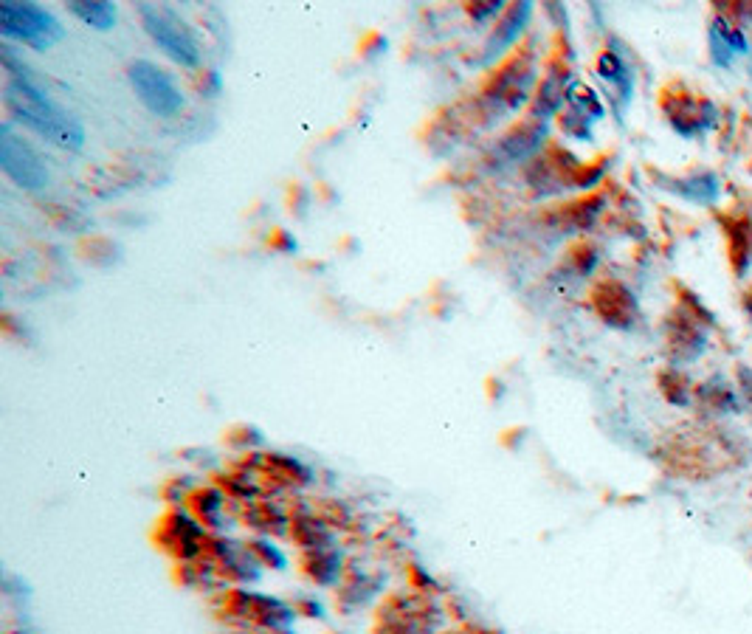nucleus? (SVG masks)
Segmentation results:
<instances>
[{"label":"nucleus","instance_id":"obj_1","mask_svg":"<svg viewBox=\"0 0 752 634\" xmlns=\"http://www.w3.org/2000/svg\"><path fill=\"white\" fill-rule=\"evenodd\" d=\"M0 57L9 71L3 102H6V110L12 113V119L29 127L31 133H37L40 139L57 144L60 150H82L85 127L77 116H71L48 96V91H43V85L31 77L29 65L17 57L15 48L3 46Z\"/></svg>","mask_w":752,"mask_h":634},{"label":"nucleus","instance_id":"obj_2","mask_svg":"<svg viewBox=\"0 0 752 634\" xmlns=\"http://www.w3.org/2000/svg\"><path fill=\"white\" fill-rule=\"evenodd\" d=\"M538 57L533 48H522L496 71L491 82L485 85V99L496 110L505 113H519L522 108H530L538 88Z\"/></svg>","mask_w":752,"mask_h":634},{"label":"nucleus","instance_id":"obj_3","mask_svg":"<svg viewBox=\"0 0 752 634\" xmlns=\"http://www.w3.org/2000/svg\"><path fill=\"white\" fill-rule=\"evenodd\" d=\"M139 15L153 43L169 60L181 68H198L203 48H200L198 34L186 26V20H181L167 6H155V3H141Z\"/></svg>","mask_w":752,"mask_h":634},{"label":"nucleus","instance_id":"obj_4","mask_svg":"<svg viewBox=\"0 0 752 634\" xmlns=\"http://www.w3.org/2000/svg\"><path fill=\"white\" fill-rule=\"evenodd\" d=\"M0 34L34 51H48L65 37L57 17L37 3H0Z\"/></svg>","mask_w":752,"mask_h":634},{"label":"nucleus","instance_id":"obj_5","mask_svg":"<svg viewBox=\"0 0 752 634\" xmlns=\"http://www.w3.org/2000/svg\"><path fill=\"white\" fill-rule=\"evenodd\" d=\"M0 170L6 178L26 192H40L48 186V167L40 153L23 136H17L12 124L0 127Z\"/></svg>","mask_w":752,"mask_h":634},{"label":"nucleus","instance_id":"obj_6","mask_svg":"<svg viewBox=\"0 0 752 634\" xmlns=\"http://www.w3.org/2000/svg\"><path fill=\"white\" fill-rule=\"evenodd\" d=\"M127 77L133 91L139 93V99L147 105L150 113L161 116V119H172L184 110V93L175 85V79L169 77L164 68H158L150 60H136L130 62Z\"/></svg>","mask_w":752,"mask_h":634},{"label":"nucleus","instance_id":"obj_7","mask_svg":"<svg viewBox=\"0 0 752 634\" xmlns=\"http://www.w3.org/2000/svg\"><path fill=\"white\" fill-rule=\"evenodd\" d=\"M158 542L167 550L169 556L181 564H189L206 553V542H209V530L200 525L198 516L184 508H175L164 516L161 522V533Z\"/></svg>","mask_w":752,"mask_h":634},{"label":"nucleus","instance_id":"obj_8","mask_svg":"<svg viewBox=\"0 0 752 634\" xmlns=\"http://www.w3.org/2000/svg\"><path fill=\"white\" fill-rule=\"evenodd\" d=\"M662 110L668 116V122L679 136L693 139L707 133L713 124L719 122V110L705 96H693L691 91L679 88V91H665L662 96Z\"/></svg>","mask_w":752,"mask_h":634},{"label":"nucleus","instance_id":"obj_9","mask_svg":"<svg viewBox=\"0 0 752 634\" xmlns=\"http://www.w3.org/2000/svg\"><path fill=\"white\" fill-rule=\"evenodd\" d=\"M592 308L598 313L606 325L617 327V330H629L640 316L637 299L629 288L617 279H603L598 282V288L592 291Z\"/></svg>","mask_w":752,"mask_h":634},{"label":"nucleus","instance_id":"obj_10","mask_svg":"<svg viewBox=\"0 0 752 634\" xmlns=\"http://www.w3.org/2000/svg\"><path fill=\"white\" fill-rule=\"evenodd\" d=\"M572 85H575V79H572L569 65H564L561 60L550 62L547 71H544V77L538 82L536 96H533V102H530V119L550 122L553 116H558L561 108L567 105V96Z\"/></svg>","mask_w":752,"mask_h":634},{"label":"nucleus","instance_id":"obj_11","mask_svg":"<svg viewBox=\"0 0 752 634\" xmlns=\"http://www.w3.org/2000/svg\"><path fill=\"white\" fill-rule=\"evenodd\" d=\"M530 17H533V3H510L505 9V15L499 17L493 23L491 34L485 40V48H482V62L491 65L496 62L505 51L519 43L527 26H530Z\"/></svg>","mask_w":752,"mask_h":634},{"label":"nucleus","instance_id":"obj_12","mask_svg":"<svg viewBox=\"0 0 752 634\" xmlns=\"http://www.w3.org/2000/svg\"><path fill=\"white\" fill-rule=\"evenodd\" d=\"M231 604L237 615L260 623L265 629H274V632H285L291 626L293 609L288 604H282L277 598H268V595H260V592H248V589H237L231 592Z\"/></svg>","mask_w":752,"mask_h":634},{"label":"nucleus","instance_id":"obj_13","mask_svg":"<svg viewBox=\"0 0 752 634\" xmlns=\"http://www.w3.org/2000/svg\"><path fill=\"white\" fill-rule=\"evenodd\" d=\"M710 57L716 65L722 68H730L738 57H747L750 54V43H747V34L738 26L736 20L730 15H716L710 20Z\"/></svg>","mask_w":752,"mask_h":634},{"label":"nucleus","instance_id":"obj_14","mask_svg":"<svg viewBox=\"0 0 752 634\" xmlns=\"http://www.w3.org/2000/svg\"><path fill=\"white\" fill-rule=\"evenodd\" d=\"M547 139H550V124L538 122V119H524L502 136L496 153L505 161H527V158H536Z\"/></svg>","mask_w":752,"mask_h":634},{"label":"nucleus","instance_id":"obj_15","mask_svg":"<svg viewBox=\"0 0 752 634\" xmlns=\"http://www.w3.org/2000/svg\"><path fill=\"white\" fill-rule=\"evenodd\" d=\"M598 77L612 88V96L620 105H629L631 93H634V71L629 60L617 51V48H603L598 62H595Z\"/></svg>","mask_w":752,"mask_h":634},{"label":"nucleus","instance_id":"obj_16","mask_svg":"<svg viewBox=\"0 0 752 634\" xmlns=\"http://www.w3.org/2000/svg\"><path fill=\"white\" fill-rule=\"evenodd\" d=\"M668 344H671V353H674L676 361H693V358H699L705 353L707 336L705 330L699 327V322L682 310L679 316H674V322H671Z\"/></svg>","mask_w":752,"mask_h":634},{"label":"nucleus","instance_id":"obj_17","mask_svg":"<svg viewBox=\"0 0 752 634\" xmlns=\"http://www.w3.org/2000/svg\"><path fill=\"white\" fill-rule=\"evenodd\" d=\"M226 491L223 488H215V485H209V488H198V491H192L189 496V508L192 513L198 516V522L206 530H223V519H226Z\"/></svg>","mask_w":752,"mask_h":634},{"label":"nucleus","instance_id":"obj_18","mask_svg":"<svg viewBox=\"0 0 752 634\" xmlns=\"http://www.w3.org/2000/svg\"><path fill=\"white\" fill-rule=\"evenodd\" d=\"M291 539L299 547L310 550H327L333 547V527L324 522L322 516H293L291 519Z\"/></svg>","mask_w":752,"mask_h":634},{"label":"nucleus","instance_id":"obj_19","mask_svg":"<svg viewBox=\"0 0 752 634\" xmlns=\"http://www.w3.org/2000/svg\"><path fill=\"white\" fill-rule=\"evenodd\" d=\"M668 189H674L676 195H682L685 201L693 203H716L719 201V192H722V186H719V178L713 175V172H691V175H685V178H674V181H668Z\"/></svg>","mask_w":752,"mask_h":634},{"label":"nucleus","instance_id":"obj_20","mask_svg":"<svg viewBox=\"0 0 752 634\" xmlns=\"http://www.w3.org/2000/svg\"><path fill=\"white\" fill-rule=\"evenodd\" d=\"M305 573L313 584L319 587H333L338 584V578L344 573V558L338 553L336 547H327V550H310L305 553Z\"/></svg>","mask_w":752,"mask_h":634},{"label":"nucleus","instance_id":"obj_21","mask_svg":"<svg viewBox=\"0 0 752 634\" xmlns=\"http://www.w3.org/2000/svg\"><path fill=\"white\" fill-rule=\"evenodd\" d=\"M246 525H251L254 530H260L262 536L291 533V519L279 511L277 505H271L268 499H257V502H251V508L246 511Z\"/></svg>","mask_w":752,"mask_h":634},{"label":"nucleus","instance_id":"obj_22","mask_svg":"<svg viewBox=\"0 0 752 634\" xmlns=\"http://www.w3.org/2000/svg\"><path fill=\"white\" fill-rule=\"evenodd\" d=\"M262 468L271 480L285 488H302L310 482V471L299 460L293 457H282V454H268L262 457Z\"/></svg>","mask_w":752,"mask_h":634},{"label":"nucleus","instance_id":"obj_23","mask_svg":"<svg viewBox=\"0 0 752 634\" xmlns=\"http://www.w3.org/2000/svg\"><path fill=\"white\" fill-rule=\"evenodd\" d=\"M71 15L79 17L85 26L99 31H108L116 26V6L113 3H105V0H77L68 6Z\"/></svg>","mask_w":752,"mask_h":634},{"label":"nucleus","instance_id":"obj_24","mask_svg":"<svg viewBox=\"0 0 752 634\" xmlns=\"http://www.w3.org/2000/svg\"><path fill=\"white\" fill-rule=\"evenodd\" d=\"M699 398L705 403L707 409H713V412H738V395L730 389V384H724L722 378H713V381H707L699 389Z\"/></svg>","mask_w":752,"mask_h":634},{"label":"nucleus","instance_id":"obj_25","mask_svg":"<svg viewBox=\"0 0 752 634\" xmlns=\"http://www.w3.org/2000/svg\"><path fill=\"white\" fill-rule=\"evenodd\" d=\"M567 108L581 113L589 122H598L600 116H603V102H600V96L592 91L589 85H584V82H575V85L569 88Z\"/></svg>","mask_w":752,"mask_h":634},{"label":"nucleus","instance_id":"obj_26","mask_svg":"<svg viewBox=\"0 0 752 634\" xmlns=\"http://www.w3.org/2000/svg\"><path fill=\"white\" fill-rule=\"evenodd\" d=\"M600 212H603V198H586V201L572 203L564 212V217H567V223L575 232H581V229H589L598 220Z\"/></svg>","mask_w":752,"mask_h":634},{"label":"nucleus","instance_id":"obj_27","mask_svg":"<svg viewBox=\"0 0 752 634\" xmlns=\"http://www.w3.org/2000/svg\"><path fill=\"white\" fill-rule=\"evenodd\" d=\"M248 547H251V553L257 556V561H260L262 567H274V570H285V567H288V556H285L271 539L262 536V539H254Z\"/></svg>","mask_w":752,"mask_h":634},{"label":"nucleus","instance_id":"obj_28","mask_svg":"<svg viewBox=\"0 0 752 634\" xmlns=\"http://www.w3.org/2000/svg\"><path fill=\"white\" fill-rule=\"evenodd\" d=\"M561 130L567 133L569 139H578V141L592 139V122L584 119L581 113H575V110H569V108L561 113Z\"/></svg>","mask_w":752,"mask_h":634},{"label":"nucleus","instance_id":"obj_29","mask_svg":"<svg viewBox=\"0 0 752 634\" xmlns=\"http://www.w3.org/2000/svg\"><path fill=\"white\" fill-rule=\"evenodd\" d=\"M465 9H468V15L474 17L476 23H488V20H499V17L505 15L507 6L502 0H479V3H468Z\"/></svg>","mask_w":752,"mask_h":634},{"label":"nucleus","instance_id":"obj_30","mask_svg":"<svg viewBox=\"0 0 752 634\" xmlns=\"http://www.w3.org/2000/svg\"><path fill=\"white\" fill-rule=\"evenodd\" d=\"M198 91L200 96H206V99H212V96H217V93L223 91L220 71H215V68H203V71H198Z\"/></svg>","mask_w":752,"mask_h":634},{"label":"nucleus","instance_id":"obj_31","mask_svg":"<svg viewBox=\"0 0 752 634\" xmlns=\"http://www.w3.org/2000/svg\"><path fill=\"white\" fill-rule=\"evenodd\" d=\"M572 257H575V265H578V274H592L595 265H598V251L592 246H578Z\"/></svg>","mask_w":752,"mask_h":634},{"label":"nucleus","instance_id":"obj_32","mask_svg":"<svg viewBox=\"0 0 752 634\" xmlns=\"http://www.w3.org/2000/svg\"><path fill=\"white\" fill-rule=\"evenodd\" d=\"M738 387H741V395L744 401L752 409V370L750 367H738Z\"/></svg>","mask_w":752,"mask_h":634},{"label":"nucleus","instance_id":"obj_33","mask_svg":"<svg viewBox=\"0 0 752 634\" xmlns=\"http://www.w3.org/2000/svg\"><path fill=\"white\" fill-rule=\"evenodd\" d=\"M744 308H747V313L752 316V291H747V296H744Z\"/></svg>","mask_w":752,"mask_h":634}]
</instances>
